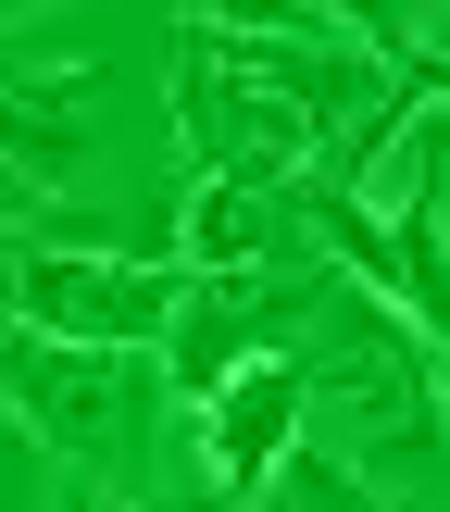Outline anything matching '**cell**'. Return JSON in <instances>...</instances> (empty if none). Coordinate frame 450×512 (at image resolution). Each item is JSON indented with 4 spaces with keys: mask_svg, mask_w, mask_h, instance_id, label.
<instances>
[{
    "mask_svg": "<svg viewBox=\"0 0 450 512\" xmlns=\"http://www.w3.org/2000/svg\"><path fill=\"white\" fill-rule=\"evenodd\" d=\"M163 250H175V275H313L325 188L313 175H288V188H188Z\"/></svg>",
    "mask_w": 450,
    "mask_h": 512,
    "instance_id": "obj_6",
    "label": "cell"
},
{
    "mask_svg": "<svg viewBox=\"0 0 450 512\" xmlns=\"http://www.w3.org/2000/svg\"><path fill=\"white\" fill-rule=\"evenodd\" d=\"M300 313H313V275H188L175 288V325H163V388L175 400H213L225 375L275 363V350L300 338Z\"/></svg>",
    "mask_w": 450,
    "mask_h": 512,
    "instance_id": "obj_5",
    "label": "cell"
},
{
    "mask_svg": "<svg viewBox=\"0 0 450 512\" xmlns=\"http://www.w3.org/2000/svg\"><path fill=\"white\" fill-rule=\"evenodd\" d=\"M175 125H188V150H200V188H288V175H313L300 113L225 50L213 13H188V50H175Z\"/></svg>",
    "mask_w": 450,
    "mask_h": 512,
    "instance_id": "obj_4",
    "label": "cell"
},
{
    "mask_svg": "<svg viewBox=\"0 0 450 512\" xmlns=\"http://www.w3.org/2000/svg\"><path fill=\"white\" fill-rule=\"evenodd\" d=\"M13 88H25V63H13V50H0V100H13Z\"/></svg>",
    "mask_w": 450,
    "mask_h": 512,
    "instance_id": "obj_12",
    "label": "cell"
},
{
    "mask_svg": "<svg viewBox=\"0 0 450 512\" xmlns=\"http://www.w3.org/2000/svg\"><path fill=\"white\" fill-rule=\"evenodd\" d=\"M288 363H300V438L325 425V463H350L363 488H375V463H450V438H438V350L388 300L338 288V313Z\"/></svg>",
    "mask_w": 450,
    "mask_h": 512,
    "instance_id": "obj_1",
    "label": "cell"
},
{
    "mask_svg": "<svg viewBox=\"0 0 450 512\" xmlns=\"http://www.w3.org/2000/svg\"><path fill=\"white\" fill-rule=\"evenodd\" d=\"M238 512H388V500H375L350 463H325V450H288V463H275Z\"/></svg>",
    "mask_w": 450,
    "mask_h": 512,
    "instance_id": "obj_9",
    "label": "cell"
},
{
    "mask_svg": "<svg viewBox=\"0 0 450 512\" xmlns=\"http://www.w3.org/2000/svg\"><path fill=\"white\" fill-rule=\"evenodd\" d=\"M163 413V363L150 350H63L0 325V425H25L38 450H75V463H113L125 438H150Z\"/></svg>",
    "mask_w": 450,
    "mask_h": 512,
    "instance_id": "obj_2",
    "label": "cell"
},
{
    "mask_svg": "<svg viewBox=\"0 0 450 512\" xmlns=\"http://www.w3.org/2000/svg\"><path fill=\"white\" fill-rule=\"evenodd\" d=\"M288 450H300V363H288V350L250 363V375H225V388L200 400V488L250 500Z\"/></svg>",
    "mask_w": 450,
    "mask_h": 512,
    "instance_id": "obj_7",
    "label": "cell"
},
{
    "mask_svg": "<svg viewBox=\"0 0 450 512\" xmlns=\"http://www.w3.org/2000/svg\"><path fill=\"white\" fill-rule=\"evenodd\" d=\"M88 100H100L88 63H50V75H25V88L0 100V163H13L38 200H63L75 175H88Z\"/></svg>",
    "mask_w": 450,
    "mask_h": 512,
    "instance_id": "obj_8",
    "label": "cell"
},
{
    "mask_svg": "<svg viewBox=\"0 0 450 512\" xmlns=\"http://www.w3.org/2000/svg\"><path fill=\"white\" fill-rule=\"evenodd\" d=\"M163 512H238V500H225V488H188V500H163Z\"/></svg>",
    "mask_w": 450,
    "mask_h": 512,
    "instance_id": "obj_11",
    "label": "cell"
},
{
    "mask_svg": "<svg viewBox=\"0 0 450 512\" xmlns=\"http://www.w3.org/2000/svg\"><path fill=\"white\" fill-rule=\"evenodd\" d=\"M0 512H38V438L0 425Z\"/></svg>",
    "mask_w": 450,
    "mask_h": 512,
    "instance_id": "obj_10",
    "label": "cell"
},
{
    "mask_svg": "<svg viewBox=\"0 0 450 512\" xmlns=\"http://www.w3.org/2000/svg\"><path fill=\"white\" fill-rule=\"evenodd\" d=\"M175 288H188L175 263H125V250H0L13 325L63 350H163Z\"/></svg>",
    "mask_w": 450,
    "mask_h": 512,
    "instance_id": "obj_3",
    "label": "cell"
}]
</instances>
